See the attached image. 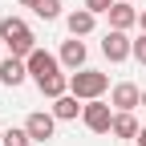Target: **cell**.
<instances>
[{"label":"cell","instance_id":"52a82bcc","mask_svg":"<svg viewBox=\"0 0 146 146\" xmlns=\"http://www.w3.org/2000/svg\"><path fill=\"white\" fill-rule=\"evenodd\" d=\"M25 130H29L33 142H49L53 134H57V118H53V110H49V114H45V110L29 114V118H25Z\"/></svg>","mask_w":146,"mask_h":146},{"label":"cell","instance_id":"4fadbf2b","mask_svg":"<svg viewBox=\"0 0 146 146\" xmlns=\"http://www.w3.org/2000/svg\"><path fill=\"white\" fill-rule=\"evenodd\" d=\"M110 134H114V138H138V122H134V114H114Z\"/></svg>","mask_w":146,"mask_h":146},{"label":"cell","instance_id":"ba28073f","mask_svg":"<svg viewBox=\"0 0 146 146\" xmlns=\"http://www.w3.org/2000/svg\"><path fill=\"white\" fill-rule=\"evenodd\" d=\"M106 16H110V29H118V33H130V29L138 25V8L130 4V0H118Z\"/></svg>","mask_w":146,"mask_h":146},{"label":"cell","instance_id":"ac0fdd59","mask_svg":"<svg viewBox=\"0 0 146 146\" xmlns=\"http://www.w3.org/2000/svg\"><path fill=\"white\" fill-rule=\"evenodd\" d=\"M134 61H138V65H146V33L134 41Z\"/></svg>","mask_w":146,"mask_h":146},{"label":"cell","instance_id":"603a6c76","mask_svg":"<svg viewBox=\"0 0 146 146\" xmlns=\"http://www.w3.org/2000/svg\"><path fill=\"white\" fill-rule=\"evenodd\" d=\"M0 146H4V130H0Z\"/></svg>","mask_w":146,"mask_h":146},{"label":"cell","instance_id":"8fae6325","mask_svg":"<svg viewBox=\"0 0 146 146\" xmlns=\"http://www.w3.org/2000/svg\"><path fill=\"white\" fill-rule=\"evenodd\" d=\"M65 25H69L73 36H89V33H94V25H98V16L89 12V8H73V12L65 16Z\"/></svg>","mask_w":146,"mask_h":146},{"label":"cell","instance_id":"2e32d148","mask_svg":"<svg viewBox=\"0 0 146 146\" xmlns=\"http://www.w3.org/2000/svg\"><path fill=\"white\" fill-rule=\"evenodd\" d=\"M33 138H29V130H25V126H21V130H16V126H12V130H4V146H29Z\"/></svg>","mask_w":146,"mask_h":146},{"label":"cell","instance_id":"5b68a950","mask_svg":"<svg viewBox=\"0 0 146 146\" xmlns=\"http://www.w3.org/2000/svg\"><path fill=\"white\" fill-rule=\"evenodd\" d=\"M61 73V57H53V53H45V49H36L33 57H29V77L41 85V81H49V77H57Z\"/></svg>","mask_w":146,"mask_h":146},{"label":"cell","instance_id":"7a4b0ae2","mask_svg":"<svg viewBox=\"0 0 146 146\" xmlns=\"http://www.w3.org/2000/svg\"><path fill=\"white\" fill-rule=\"evenodd\" d=\"M106 89H110V73H102V69H77V73H69V94L81 98V102L102 98Z\"/></svg>","mask_w":146,"mask_h":146},{"label":"cell","instance_id":"ffe728a7","mask_svg":"<svg viewBox=\"0 0 146 146\" xmlns=\"http://www.w3.org/2000/svg\"><path fill=\"white\" fill-rule=\"evenodd\" d=\"M138 146H146V126H142V130H138Z\"/></svg>","mask_w":146,"mask_h":146},{"label":"cell","instance_id":"7c38bea8","mask_svg":"<svg viewBox=\"0 0 146 146\" xmlns=\"http://www.w3.org/2000/svg\"><path fill=\"white\" fill-rule=\"evenodd\" d=\"M81 110H85V102H81V98L65 94V98H57V102H53V118H57V122H73Z\"/></svg>","mask_w":146,"mask_h":146},{"label":"cell","instance_id":"277c9868","mask_svg":"<svg viewBox=\"0 0 146 146\" xmlns=\"http://www.w3.org/2000/svg\"><path fill=\"white\" fill-rule=\"evenodd\" d=\"M102 53H106V61H126V57H134V41L126 33H118V29H110L106 36H102Z\"/></svg>","mask_w":146,"mask_h":146},{"label":"cell","instance_id":"44dd1931","mask_svg":"<svg viewBox=\"0 0 146 146\" xmlns=\"http://www.w3.org/2000/svg\"><path fill=\"white\" fill-rule=\"evenodd\" d=\"M21 4H25V8H36V0H21Z\"/></svg>","mask_w":146,"mask_h":146},{"label":"cell","instance_id":"6da1fadb","mask_svg":"<svg viewBox=\"0 0 146 146\" xmlns=\"http://www.w3.org/2000/svg\"><path fill=\"white\" fill-rule=\"evenodd\" d=\"M0 41L12 49V57H25L29 61L36 53V36H33V29L21 21V16H4V21H0Z\"/></svg>","mask_w":146,"mask_h":146},{"label":"cell","instance_id":"e0dca14e","mask_svg":"<svg viewBox=\"0 0 146 146\" xmlns=\"http://www.w3.org/2000/svg\"><path fill=\"white\" fill-rule=\"evenodd\" d=\"M114 4H118V0H85V8L94 12V16H98V12H110Z\"/></svg>","mask_w":146,"mask_h":146},{"label":"cell","instance_id":"3957f363","mask_svg":"<svg viewBox=\"0 0 146 146\" xmlns=\"http://www.w3.org/2000/svg\"><path fill=\"white\" fill-rule=\"evenodd\" d=\"M114 114H118V110L110 106V102L94 98V102H85V110H81V122H85L94 134H110V126H114Z\"/></svg>","mask_w":146,"mask_h":146},{"label":"cell","instance_id":"5bb4252c","mask_svg":"<svg viewBox=\"0 0 146 146\" xmlns=\"http://www.w3.org/2000/svg\"><path fill=\"white\" fill-rule=\"evenodd\" d=\"M36 89H41L45 98H53V102H57V98H65V94H69V77H65V73H57V77H49V81H41Z\"/></svg>","mask_w":146,"mask_h":146},{"label":"cell","instance_id":"d6986e66","mask_svg":"<svg viewBox=\"0 0 146 146\" xmlns=\"http://www.w3.org/2000/svg\"><path fill=\"white\" fill-rule=\"evenodd\" d=\"M138 25H142V33H146V8H142V12H138Z\"/></svg>","mask_w":146,"mask_h":146},{"label":"cell","instance_id":"7402d4cb","mask_svg":"<svg viewBox=\"0 0 146 146\" xmlns=\"http://www.w3.org/2000/svg\"><path fill=\"white\" fill-rule=\"evenodd\" d=\"M142 110H146V89H142Z\"/></svg>","mask_w":146,"mask_h":146},{"label":"cell","instance_id":"8992f818","mask_svg":"<svg viewBox=\"0 0 146 146\" xmlns=\"http://www.w3.org/2000/svg\"><path fill=\"white\" fill-rule=\"evenodd\" d=\"M110 106H114L118 114H134V106H142V89L134 81H118L110 89Z\"/></svg>","mask_w":146,"mask_h":146},{"label":"cell","instance_id":"9c48e42d","mask_svg":"<svg viewBox=\"0 0 146 146\" xmlns=\"http://www.w3.org/2000/svg\"><path fill=\"white\" fill-rule=\"evenodd\" d=\"M25 77H29V61L25 57H4V61H0V81H4L8 89L25 85Z\"/></svg>","mask_w":146,"mask_h":146},{"label":"cell","instance_id":"30bf717a","mask_svg":"<svg viewBox=\"0 0 146 146\" xmlns=\"http://www.w3.org/2000/svg\"><path fill=\"white\" fill-rule=\"evenodd\" d=\"M57 57H61V65H65V69H73V73H77V69H85V41H81V36L65 41Z\"/></svg>","mask_w":146,"mask_h":146},{"label":"cell","instance_id":"9a60e30c","mask_svg":"<svg viewBox=\"0 0 146 146\" xmlns=\"http://www.w3.org/2000/svg\"><path fill=\"white\" fill-rule=\"evenodd\" d=\"M41 21H57L61 16V0H36V8H33Z\"/></svg>","mask_w":146,"mask_h":146}]
</instances>
